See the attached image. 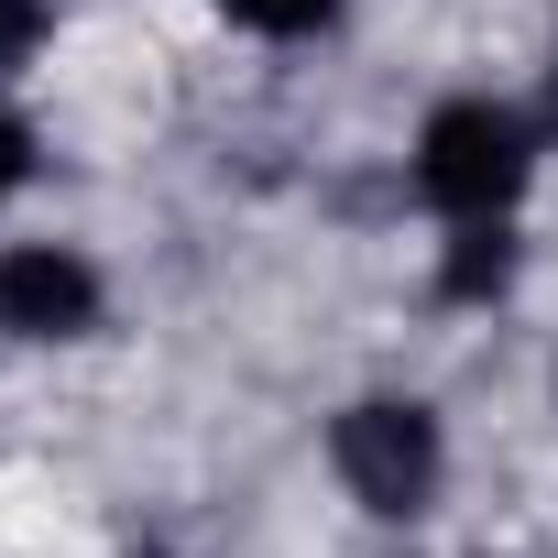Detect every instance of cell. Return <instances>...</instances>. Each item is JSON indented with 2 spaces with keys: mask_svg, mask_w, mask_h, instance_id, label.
Here are the masks:
<instances>
[{
  "mask_svg": "<svg viewBox=\"0 0 558 558\" xmlns=\"http://www.w3.org/2000/svg\"><path fill=\"white\" fill-rule=\"evenodd\" d=\"M329 471H340V493H351L362 514L405 525V514L438 504V482H449V438H438V416H427L416 395H362V405L329 416Z\"/></svg>",
  "mask_w": 558,
  "mask_h": 558,
  "instance_id": "obj_2",
  "label": "cell"
},
{
  "mask_svg": "<svg viewBox=\"0 0 558 558\" xmlns=\"http://www.w3.org/2000/svg\"><path fill=\"white\" fill-rule=\"evenodd\" d=\"M110 318V286L77 241H12L0 252V340H88Z\"/></svg>",
  "mask_w": 558,
  "mask_h": 558,
  "instance_id": "obj_3",
  "label": "cell"
},
{
  "mask_svg": "<svg viewBox=\"0 0 558 558\" xmlns=\"http://www.w3.org/2000/svg\"><path fill=\"white\" fill-rule=\"evenodd\" d=\"M23 186H34V121L0 110V197H23Z\"/></svg>",
  "mask_w": 558,
  "mask_h": 558,
  "instance_id": "obj_7",
  "label": "cell"
},
{
  "mask_svg": "<svg viewBox=\"0 0 558 558\" xmlns=\"http://www.w3.org/2000/svg\"><path fill=\"white\" fill-rule=\"evenodd\" d=\"M514 286V230L504 219H460L449 230V263H438V296L449 307H482V296H504Z\"/></svg>",
  "mask_w": 558,
  "mask_h": 558,
  "instance_id": "obj_4",
  "label": "cell"
},
{
  "mask_svg": "<svg viewBox=\"0 0 558 558\" xmlns=\"http://www.w3.org/2000/svg\"><path fill=\"white\" fill-rule=\"evenodd\" d=\"M536 175V121L504 99H438L416 121V197L460 230V219H504Z\"/></svg>",
  "mask_w": 558,
  "mask_h": 558,
  "instance_id": "obj_1",
  "label": "cell"
},
{
  "mask_svg": "<svg viewBox=\"0 0 558 558\" xmlns=\"http://www.w3.org/2000/svg\"><path fill=\"white\" fill-rule=\"evenodd\" d=\"M547 121H558V66H547Z\"/></svg>",
  "mask_w": 558,
  "mask_h": 558,
  "instance_id": "obj_8",
  "label": "cell"
},
{
  "mask_svg": "<svg viewBox=\"0 0 558 558\" xmlns=\"http://www.w3.org/2000/svg\"><path fill=\"white\" fill-rule=\"evenodd\" d=\"M45 34H56V12H45V0H0V77H12Z\"/></svg>",
  "mask_w": 558,
  "mask_h": 558,
  "instance_id": "obj_6",
  "label": "cell"
},
{
  "mask_svg": "<svg viewBox=\"0 0 558 558\" xmlns=\"http://www.w3.org/2000/svg\"><path fill=\"white\" fill-rule=\"evenodd\" d=\"M219 12L241 23V34H263V45H307V34H329L351 0H219Z\"/></svg>",
  "mask_w": 558,
  "mask_h": 558,
  "instance_id": "obj_5",
  "label": "cell"
}]
</instances>
